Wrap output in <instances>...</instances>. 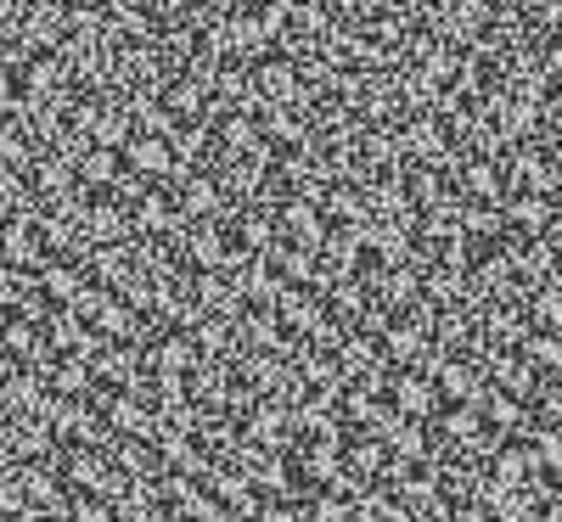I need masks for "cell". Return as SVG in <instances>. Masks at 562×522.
Here are the masks:
<instances>
[{"label":"cell","instance_id":"obj_10","mask_svg":"<svg viewBox=\"0 0 562 522\" xmlns=\"http://www.w3.org/2000/svg\"><path fill=\"white\" fill-rule=\"evenodd\" d=\"M85 287H90V275H85L79 264H68V259H45V264H40V293L52 298L57 309H68Z\"/></svg>","mask_w":562,"mask_h":522},{"label":"cell","instance_id":"obj_17","mask_svg":"<svg viewBox=\"0 0 562 522\" xmlns=\"http://www.w3.org/2000/svg\"><path fill=\"white\" fill-rule=\"evenodd\" d=\"M18 522H74V517H63V511H45V506H23V517Z\"/></svg>","mask_w":562,"mask_h":522},{"label":"cell","instance_id":"obj_12","mask_svg":"<svg viewBox=\"0 0 562 522\" xmlns=\"http://www.w3.org/2000/svg\"><path fill=\"white\" fill-rule=\"evenodd\" d=\"M34 163V129L12 113L0 118V169H29Z\"/></svg>","mask_w":562,"mask_h":522},{"label":"cell","instance_id":"obj_13","mask_svg":"<svg viewBox=\"0 0 562 522\" xmlns=\"http://www.w3.org/2000/svg\"><path fill=\"white\" fill-rule=\"evenodd\" d=\"M321 208H326V219H344V225H371L366 214H371V197L360 192V185H333V192L321 197Z\"/></svg>","mask_w":562,"mask_h":522},{"label":"cell","instance_id":"obj_15","mask_svg":"<svg viewBox=\"0 0 562 522\" xmlns=\"http://www.w3.org/2000/svg\"><path fill=\"white\" fill-rule=\"evenodd\" d=\"M23 506H29V489L18 478V466L0 472V517H23Z\"/></svg>","mask_w":562,"mask_h":522},{"label":"cell","instance_id":"obj_5","mask_svg":"<svg viewBox=\"0 0 562 522\" xmlns=\"http://www.w3.org/2000/svg\"><path fill=\"white\" fill-rule=\"evenodd\" d=\"M203 365V349H198V338H180V331H169V338H158L153 349H147V376H192Z\"/></svg>","mask_w":562,"mask_h":522},{"label":"cell","instance_id":"obj_2","mask_svg":"<svg viewBox=\"0 0 562 522\" xmlns=\"http://www.w3.org/2000/svg\"><path fill=\"white\" fill-rule=\"evenodd\" d=\"M74 124L97 140V147H130L135 135V118H130V102H79L74 107Z\"/></svg>","mask_w":562,"mask_h":522},{"label":"cell","instance_id":"obj_4","mask_svg":"<svg viewBox=\"0 0 562 522\" xmlns=\"http://www.w3.org/2000/svg\"><path fill=\"white\" fill-rule=\"evenodd\" d=\"M276 225H281V242H299V248H326V236H333L321 197H281Z\"/></svg>","mask_w":562,"mask_h":522},{"label":"cell","instance_id":"obj_20","mask_svg":"<svg viewBox=\"0 0 562 522\" xmlns=\"http://www.w3.org/2000/svg\"><path fill=\"white\" fill-rule=\"evenodd\" d=\"M0 416H7V405H0Z\"/></svg>","mask_w":562,"mask_h":522},{"label":"cell","instance_id":"obj_9","mask_svg":"<svg viewBox=\"0 0 562 522\" xmlns=\"http://www.w3.org/2000/svg\"><path fill=\"white\" fill-rule=\"evenodd\" d=\"M79 225H85V242H90V248H97V242H124V236L135 230L130 203H97V197L85 203Z\"/></svg>","mask_w":562,"mask_h":522},{"label":"cell","instance_id":"obj_3","mask_svg":"<svg viewBox=\"0 0 562 522\" xmlns=\"http://www.w3.org/2000/svg\"><path fill=\"white\" fill-rule=\"evenodd\" d=\"M254 84H259L265 107H304V102H310V84H304L299 63H288V57L254 63Z\"/></svg>","mask_w":562,"mask_h":522},{"label":"cell","instance_id":"obj_16","mask_svg":"<svg viewBox=\"0 0 562 522\" xmlns=\"http://www.w3.org/2000/svg\"><path fill=\"white\" fill-rule=\"evenodd\" d=\"M259 522H315V517H310V500H265Z\"/></svg>","mask_w":562,"mask_h":522},{"label":"cell","instance_id":"obj_14","mask_svg":"<svg viewBox=\"0 0 562 522\" xmlns=\"http://www.w3.org/2000/svg\"><path fill=\"white\" fill-rule=\"evenodd\" d=\"M124 174V163H119V147H90L85 158H79V180L90 185V192H108V185Z\"/></svg>","mask_w":562,"mask_h":522},{"label":"cell","instance_id":"obj_18","mask_svg":"<svg viewBox=\"0 0 562 522\" xmlns=\"http://www.w3.org/2000/svg\"><path fill=\"white\" fill-rule=\"evenodd\" d=\"M220 522H259V517H254V511H225Z\"/></svg>","mask_w":562,"mask_h":522},{"label":"cell","instance_id":"obj_1","mask_svg":"<svg viewBox=\"0 0 562 522\" xmlns=\"http://www.w3.org/2000/svg\"><path fill=\"white\" fill-rule=\"evenodd\" d=\"M45 236H40V214H7L0 219V264L7 270H40L45 264Z\"/></svg>","mask_w":562,"mask_h":522},{"label":"cell","instance_id":"obj_7","mask_svg":"<svg viewBox=\"0 0 562 522\" xmlns=\"http://www.w3.org/2000/svg\"><path fill=\"white\" fill-rule=\"evenodd\" d=\"M124 163H130L135 174H147V180H169L180 158H175V140H169V135H147V129H140V135H130Z\"/></svg>","mask_w":562,"mask_h":522},{"label":"cell","instance_id":"obj_6","mask_svg":"<svg viewBox=\"0 0 562 522\" xmlns=\"http://www.w3.org/2000/svg\"><path fill=\"white\" fill-rule=\"evenodd\" d=\"M276 315H281V326H288L293 338H315V331L326 326V315H333V304H321L315 287H288L281 304H276Z\"/></svg>","mask_w":562,"mask_h":522},{"label":"cell","instance_id":"obj_8","mask_svg":"<svg viewBox=\"0 0 562 522\" xmlns=\"http://www.w3.org/2000/svg\"><path fill=\"white\" fill-rule=\"evenodd\" d=\"M164 107H169L175 118H209V113H214V84H209L203 73L186 68L180 79L164 84Z\"/></svg>","mask_w":562,"mask_h":522},{"label":"cell","instance_id":"obj_11","mask_svg":"<svg viewBox=\"0 0 562 522\" xmlns=\"http://www.w3.org/2000/svg\"><path fill=\"white\" fill-rule=\"evenodd\" d=\"M90 326H97L108 343H140V309H135L130 298H119V293L102 304V315L90 320Z\"/></svg>","mask_w":562,"mask_h":522},{"label":"cell","instance_id":"obj_19","mask_svg":"<svg viewBox=\"0 0 562 522\" xmlns=\"http://www.w3.org/2000/svg\"><path fill=\"white\" fill-rule=\"evenodd\" d=\"M0 522H18V517H0Z\"/></svg>","mask_w":562,"mask_h":522}]
</instances>
